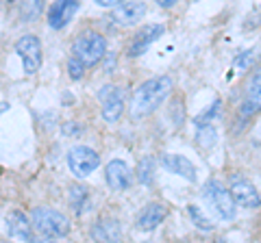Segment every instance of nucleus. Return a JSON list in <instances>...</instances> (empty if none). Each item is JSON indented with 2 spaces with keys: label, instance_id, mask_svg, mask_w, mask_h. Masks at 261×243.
<instances>
[{
  "label": "nucleus",
  "instance_id": "nucleus-1",
  "mask_svg": "<svg viewBox=\"0 0 261 243\" xmlns=\"http://www.w3.org/2000/svg\"><path fill=\"white\" fill-rule=\"evenodd\" d=\"M172 94V78L170 76H154L148 78L135 89L133 100H130V115L142 119L154 113Z\"/></svg>",
  "mask_w": 261,
  "mask_h": 243
},
{
  "label": "nucleus",
  "instance_id": "nucleus-2",
  "mask_svg": "<svg viewBox=\"0 0 261 243\" xmlns=\"http://www.w3.org/2000/svg\"><path fill=\"white\" fill-rule=\"evenodd\" d=\"M31 224L37 234L44 239H61L68 237L70 232V220L61 210H55L50 206H35L31 213Z\"/></svg>",
  "mask_w": 261,
  "mask_h": 243
},
{
  "label": "nucleus",
  "instance_id": "nucleus-3",
  "mask_svg": "<svg viewBox=\"0 0 261 243\" xmlns=\"http://www.w3.org/2000/svg\"><path fill=\"white\" fill-rule=\"evenodd\" d=\"M72 54L85 63V68H94L107 56V39L96 31H85L74 44H72Z\"/></svg>",
  "mask_w": 261,
  "mask_h": 243
},
{
  "label": "nucleus",
  "instance_id": "nucleus-4",
  "mask_svg": "<svg viewBox=\"0 0 261 243\" xmlns=\"http://www.w3.org/2000/svg\"><path fill=\"white\" fill-rule=\"evenodd\" d=\"M202 193H205V200L209 202V206L214 208V213L220 217V220H233L235 217V198L231 189H226L222 183L218 180H209L205 185V189H202Z\"/></svg>",
  "mask_w": 261,
  "mask_h": 243
},
{
  "label": "nucleus",
  "instance_id": "nucleus-5",
  "mask_svg": "<svg viewBox=\"0 0 261 243\" xmlns=\"http://www.w3.org/2000/svg\"><path fill=\"white\" fill-rule=\"evenodd\" d=\"M100 165V157L98 152L87 148V145H74L68 152V167L76 178H87L96 167Z\"/></svg>",
  "mask_w": 261,
  "mask_h": 243
},
{
  "label": "nucleus",
  "instance_id": "nucleus-6",
  "mask_svg": "<svg viewBox=\"0 0 261 243\" xmlns=\"http://www.w3.org/2000/svg\"><path fill=\"white\" fill-rule=\"evenodd\" d=\"M15 52L22 59L24 74H37V70L42 68V42L35 35H24L15 42Z\"/></svg>",
  "mask_w": 261,
  "mask_h": 243
},
{
  "label": "nucleus",
  "instance_id": "nucleus-7",
  "mask_svg": "<svg viewBox=\"0 0 261 243\" xmlns=\"http://www.w3.org/2000/svg\"><path fill=\"white\" fill-rule=\"evenodd\" d=\"M98 100L102 102V119L107 124H116L120 122L122 113H124V92L116 85H105L98 92Z\"/></svg>",
  "mask_w": 261,
  "mask_h": 243
},
{
  "label": "nucleus",
  "instance_id": "nucleus-8",
  "mask_svg": "<svg viewBox=\"0 0 261 243\" xmlns=\"http://www.w3.org/2000/svg\"><path fill=\"white\" fill-rule=\"evenodd\" d=\"M228 183H231V193L235 202H238V206H244V208H259L261 206V196L257 187L252 185L248 178H244L242 174H231L228 178Z\"/></svg>",
  "mask_w": 261,
  "mask_h": 243
},
{
  "label": "nucleus",
  "instance_id": "nucleus-9",
  "mask_svg": "<svg viewBox=\"0 0 261 243\" xmlns=\"http://www.w3.org/2000/svg\"><path fill=\"white\" fill-rule=\"evenodd\" d=\"M242 117H252L261 113V68L252 72V76L244 85V98L240 104Z\"/></svg>",
  "mask_w": 261,
  "mask_h": 243
},
{
  "label": "nucleus",
  "instance_id": "nucleus-10",
  "mask_svg": "<svg viewBox=\"0 0 261 243\" xmlns=\"http://www.w3.org/2000/svg\"><path fill=\"white\" fill-rule=\"evenodd\" d=\"M163 33H166V26H163V24H148V26H142L137 33H133L130 42L126 44V54L128 56L144 54L148 50V46H152Z\"/></svg>",
  "mask_w": 261,
  "mask_h": 243
},
{
  "label": "nucleus",
  "instance_id": "nucleus-11",
  "mask_svg": "<svg viewBox=\"0 0 261 243\" xmlns=\"http://www.w3.org/2000/svg\"><path fill=\"white\" fill-rule=\"evenodd\" d=\"M79 9H81V0H57V3L50 5L48 15H46L48 26L55 28V31L65 28L72 22V18L76 15Z\"/></svg>",
  "mask_w": 261,
  "mask_h": 243
},
{
  "label": "nucleus",
  "instance_id": "nucleus-12",
  "mask_svg": "<svg viewBox=\"0 0 261 243\" xmlns=\"http://www.w3.org/2000/svg\"><path fill=\"white\" fill-rule=\"evenodd\" d=\"M144 15H146L144 3H140V0H124V3L113 7L109 18H111V22L120 24V26H133V24L140 22Z\"/></svg>",
  "mask_w": 261,
  "mask_h": 243
},
{
  "label": "nucleus",
  "instance_id": "nucleus-13",
  "mask_svg": "<svg viewBox=\"0 0 261 243\" xmlns=\"http://www.w3.org/2000/svg\"><path fill=\"white\" fill-rule=\"evenodd\" d=\"M105 180L113 191H126L133 183V174H130V167L122 159H113L105 167Z\"/></svg>",
  "mask_w": 261,
  "mask_h": 243
},
{
  "label": "nucleus",
  "instance_id": "nucleus-14",
  "mask_svg": "<svg viewBox=\"0 0 261 243\" xmlns=\"http://www.w3.org/2000/svg\"><path fill=\"white\" fill-rule=\"evenodd\" d=\"M7 234H9L11 239L15 241H35L33 237V224L31 220H27V215L20 213V210H11L9 215H7Z\"/></svg>",
  "mask_w": 261,
  "mask_h": 243
},
{
  "label": "nucleus",
  "instance_id": "nucleus-15",
  "mask_svg": "<svg viewBox=\"0 0 261 243\" xmlns=\"http://www.w3.org/2000/svg\"><path fill=\"white\" fill-rule=\"evenodd\" d=\"M166 215H168L166 204H161V202H150L148 206H144L140 217H137V228L142 232H150L166 220Z\"/></svg>",
  "mask_w": 261,
  "mask_h": 243
},
{
  "label": "nucleus",
  "instance_id": "nucleus-16",
  "mask_svg": "<svg viewBox=\"0 0 261 243\" xmlns=\"http://www.w3.org/2000/svg\"><path fill=\"white\" fill-rule=\"evenodd\" d=\"M161 165L166 167L168 172H172L176 176H183L190 183H196V165L187 157H183V155H163Z\"/></svg>",
  "mask_w": 261,
  "mask_h": 243
},
{
  "label": "nucleus",
  "instance_id": "nucleus-17",
  "mask_svg": "<svg viewBox=\"0 0 261 243\" xmlns=\"http://www.w3.org/2000/svg\"><path fill=\"white\" fill-rule=\"evenodd\" d=\"M68 202H70V208L74 210L76 215H83L85 210L89 208V204H92V198H89V187H85V185H72Z\"/></svg>",
  "mask_w": 261,
  "mask_h": 243
},
{
  "label": "nucleus",
  "instance_id": "nucleus-18",
  "mask_svg": "<svg viewBox=\"0 0 261 243\" xmlns=\"http://www.w3.org/2000/svg\"><path fill=\"white\" fill-rule=\"evenodd\" d=\"M122 230L116 220H102L92 228V239L96 241H120Z\"/></svg>",
  "mask_w": 261,
  "mask_h": 243
},
{
  "label": "nucleus",
  "instance_id": "nucleus-19",
  "mask_svg": "<svg viewBox=\"0 0 261 243\" xmlns=\"http://www.w3.org/2000/svg\"><path fill=\"white\" fill-rule=\"evenodd\" d=\"M44 3H46V0H22V5H20V20L29 22V24L39 20V15L44 13Z\"/></svg>",
  "mask_w": 261,
  "mask_h": 243
},
{
  "label": "nucleus",
  "instance_id": "nucleus-20",
  "mask_svg": "<svg viewBox=\"0 0 261 243\" xmlns=\"http://www.w3.org/2000/svg\"><path fill=\"white\" fill-rule=\"evenodd\" d=\"M218 141V133H216V128L211 126V124H202L198 126V133H196V143L200 145V148H214Z\"/></svg>",
  "mask_w": 261,
  "mask_h": 243
},
{
  "label": "nucleus",
  "instance_id": "nucleus-21",
  "mask_svg": "<svg viewBox=\"0 0 261 243\" xmlns=\"http://www.w3.org/2000/svg\"><path fill=\"white\" fill-rule=\"evenodd\" d=\"M135 172H137V180H140L142 185H150L152 178H154V159L152 157H144Z\"/></svg>",
  "mask_w": 261,
  "mask_h": 243
},
{
  "label": "nucleus",
  "instance_id": "nucleus-22",
  "mask_svg": "<svg viewBox=\"0 0 261 243\" xmlns=\"http://www.w3.org/2000/svg\"><path fill=\"white\" fill-rule=\"evenodd\" d=\"M220 109H222V100H220V98H216L214 102H211V107H209L207 111H202L200 115H196L194 124H196V126L211 124V122H214V119H218V115H220Z\"/></svg>",
  "mask_w": 261,
  "mask_h": 243
},
{
  "label": "nucleus",
  "instance_id": "nucleus-23",
  "mask_svg": "<svg viewBox=\"0 0 261 243\" xmlns=\"http://www.w3.org/2000/svg\"><path fill=\"white\" fill-rule=\"evenodd\" d=\"M187 213H190V217H192V222H194V226L196 228H200V230H214V224H211L205 215H202V210L196 206V204H190L187 206Z\"/></svg>",
  "mask_w": 261,
  "mask_h": 243
},
{
  "label": "nucleus",
  "instance_id": "nucleus-24",
  "mask_svg": "<svg viewBox=\"0 0 261 243\" xmlns=\"http://www.w3.org/2000/svg\"><path fill=\"white\" fill-rule=\"evenodd\" d=\"M255 59H257L255 50H242L238 56H235L233 66L238 68V70H250L252 66H255Z\"/></svg>",
  "mask_w": 261,
  "mask_h": 243
},
{
  "label": "nucleus",
  "instance_id": "nucleus-25",
  "mask_svg": "<svg viewBox=\"0 0 261 243\" xmlns=\"http://www.w3.org/2000/svg\"><path fill=\"white\" fill-rule=\"evenodd\" d=\"M68 74H70L72 80H81V78H83V74H85V63L81 59H76L74 54H72L70 61H68Z\"/></svg>",
  "mask_w": 261,
  "mask_h": 243
},
{
  "label": "nucleus",
  "instance_id": "nucleus-26",
  "mask_svg": "<svg viewBox=\"0 0 261 243\" xmlns=\"http://www.w3.org/2000/svg\"><path fill=\"white\" fill-rule=\"evenodd\" d=\"M116 66H118V56H116V52H109L107 54V63H105V72L111 74V72H116Z\"/></svg>",
  "mask_w": 261,
  "mask_h": 243
},
{
  "label": "nucleus",
  "instance_id": "nucleus-27",
  "mask_svg": "<svg viewBox=\"0 0 261 243\" xmlns=\"http://www.w3.org/2000/svg\"><path fill=\"white\" fill-rule=\"evenodd\" d=\"M96 5H100V7H107V9H113L116 5H120V3H124V0H94Z\"/></svg>",
  "mask_w": 261,
  "mask_h": 243
},
{
  "label": "nucleus",
  "instance_id": "nucleus-28",
  "mask_svg": "<svg viewBox=\"0 0 261 243\" xmlns=\"http://www.w3.org/2000/svg\"><path fill=\"white\" fill-rule=\"evenodd\" d=\"M154 3H157V7H161V9H172L178 0H154Z\"/></svg>",
  "mask_w": 261,
  "mask_h": 243
},
{
  "label": "nucleus",
  "instance_id": "nucleus-29",
  "mask_svg": "<svg viewBox=\"0 0 261 243\" xmlns=\"http://www.w3.org/2000/svg\"><path fill=\"white\" fill-rule=\"evenodd\" d=\"M7 111H9V102H0V115L7 113Z\"/></svg>",
  "mask_w": 261,
  "mask_h": 243
},
{
  "label": "nucleus",
  "instance_id": "nucleus-30",
  "mask_svg": "<svg viewBox=\"0 0 261 243\" xmlns=\"http://www.w3.org/2000/svg\"><path fill=\"white\" fill-rule=\"evenodd\" d=\"M7 3H13V0H7Z\"/></svg>",
  "mask_w": 261,
  "mask_h": 243
}]
</instances>
